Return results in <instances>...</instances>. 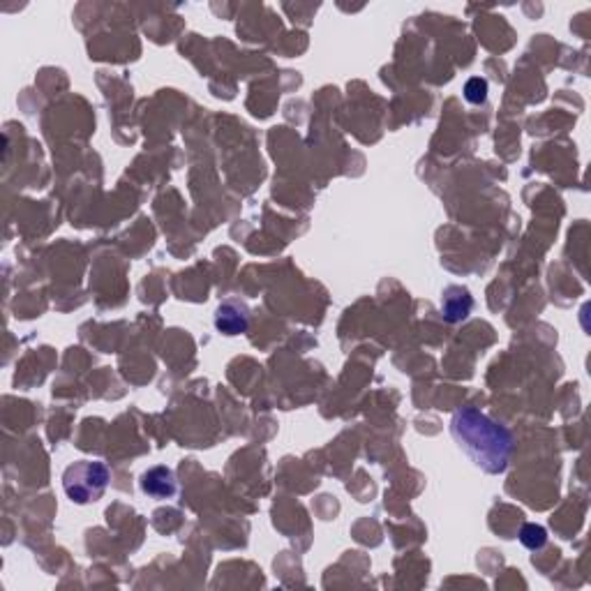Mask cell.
I'll return each mask as SVG.
<instances>
[{
	"label": "cell",
	"instance_id": "obj_1",
	"mask_svg": "<svg viewBox=\"0 0 591 591\" xmlns=\"http://www.w3.org/2000/svg\"><path fill=\"white\" fill-rule=\"evenodd\" d=\"M450 434L478 469L485 474H504L513 453L509 427L485 416L476 407H462L453 414Z\"/></svg>",
	"mask_w": 591,
	"mask_h": 591
},
{
	"label": "cell",
	"instance_id": "obj_2",
	"mask_svg": "<svg viewBox=\"0 0 591 591\" xmlns=\"http://www.w3.org/2000/svg\"><path fill=\"white\" fill-rule=\"evenodd\" d=\"M111 481V471L105 462L81 460L67 467L63 474L65 494L74 504H93L105 494Z\"/></svg>",
	"mask_w": 591,
	"mask_h": 591
},
{
	"label": "cell",
	"instance_id": "obj_3",
	"mask_svg": "<svg viewBox=\"0 0 591 591\" xmlns=\"http://www.w3.org/2000/svg\"><path fill=\"white\" fill-rule=\"evenodd\" d=\"M250 326V307L238 298H227L215 310V329L225 335H241Z\"/></svg>",
	"mask_w": 591,
	"mask_h": 591
},
{
	"label": "cell",
	"instance_id": "obj_4",
	"mask_svg": "<svg viewBox=\"0 0 591 591\" xmlns=\"http://www.w3.org/2000/svg\"><path fill=\"white\" fill-rule=\"evenodd\" d=\"M474 310V298H471L469 289L460 285L446 287L441 296V314L449 323H460Z\"/></svg>",
	"mask_w": 591,
	"mask_h": 591
},
{
	"label": "cell",
	"instance_id": "obj_5",
	"mask_svg": "<svg viewBox=\"0 0 591 591\" xmlns=\"http://www.w3.org/2000/svg\"><path fill=\"white\" fill-rule=\"evenodd\" d=\"M141 492L153 499H171L178 492V481L169 467H153L141 476Z\"/></svg>",
	"mask_w": 591,
	"mask_h": 591
},
{
	"label": "cell",
	"instance_id": "obj_6",
	"mask_svg": "<svg viewBox=\"0 0 591 591\" xmlns=\"http://www.w3.org/2000/svg\"><path fill=\"white\" fill-rule=\"evenodd\" d=\"M520 543L527 550H541L548 543V531L541 525H525L520 529Z\"/></svg>",
	"mask_w": 591,
	"mask_h": 591
},
{
	"label": "cell",
	"instance_id": "obj_7",
	"mask_svg": "<svg viewBox=\"0 0 591 591\" xmlns=\"http://www.w3.org/2000/svg\"><path fill=\"white\" fill-rule=\"evenodd\" d=\"M465 98L467 102H471V105H483L487 99V81L481 77H474L467 81L465 86Z\"/></svg>",
	"mask_w": 591,
	"mask_h": 591
}]
</instances>
